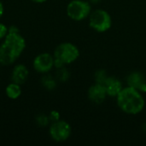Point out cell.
<instances>
[{
  "instance_id": "obj_1",
  "label": "cell",
  "mask_w": 146,
  "mask_h": 146,
  "mask_svg": "<svg viewBox=\"0 0 146 146\" xmlns=\"http://www.w3.org/2000/svg\"><path fill=\"white\" fill-rule=\"evenodd\" d=\"M26 40L20 33H8L0 45V65L13 64L23 53Z\"/></svg>"
},
{
  "instance_id": "obj_2",
  "label": "cell",
  "mask_w": 146,
  "mask_h": 146,
  "mask_svg": "<svg viewBox=\"0 0 146 146\" xmlns=\"http://www.w3.org/2000/svg\"><path fill=\"white\" fill-rule=\"evenodd\" d=\"M116 102L118 107L128 115H138L145 108L142 92L128 86L123 87L116 96Z\"/></svg>"
},
{
  "instance_id": "obj_3",
  "label": "cell",
  "mask_w": 146,
  "mask_h": 146,
  "mask_svg": "<svg viewBox=\"0 0 146 146\" xmlns=\"http://www.w3.org/2000/svg\"><path fill=\"white\" fill-rule=\"evenodd\" d=\"M54 59L60 62L64 66L75 62L80 56L78 47L69 42H64L56 46L54 50Z\"/></svg>"
},
{
  "instance_id": "obj_4",
  "label": "cell",
  "mask_w": 146,
  "mask_h": 146,
  "mask_svg": "<svg viewBox=\"0 0 146 146\" xmlns=\"http://www.w3.org/2000/svg\"><path fill=\"white\" fill-rule=\"evenodd\" d=\"M91 13L90 3L84 0H72L67 6V15L74 21H82L90 16Z\"/></svg>"
},
{
  "instance_id": "obj_5",
  "label": "cell",
  "mask_w": 146,
  "mask_h": 146,
  "mask_svg": "<svg viewBox=\"0 0 146 146\" xmlns=\"http://www.w3.org/2000/svg\"><path fill=\"white\" fill-rule=\"evenodd\" d=\"M90 27L98 33L108 31L112 26L110 15L104 9H97L91 13L89 17Z\"/></svg>"
},
{
  "instance_id": "obj_6",
  "label": "cell",
  "mask_w": 146,
  "mask_h": 146,
  "mask_svg": "<svg viewBox=\"0 0 146 146\" xmlns=\"http://www.w3.org/2000/svg\"><path fill=\"white\" fill-rule=\"evenodd\" d=\"M72 129L69 123L61 119L55 122H51L49 129L50 138L58 143L66 141L70 137Z\"/></svg>"
},
{
  "instance_id": "obj_7",
  "label": "cell",
  "mask_w": 146,
  "mask_h": 146,
  "mask_svg": "<svg viewBox=\"0 0 146 146\" xmlns=\"http://www.w3.org/2000/svg\"><path fill=\"white\" fill-rule=\"evenodd\" d=\"M33 68L38 74H48L54 68V56L47 52L37 55L33 61Z\"/></svg>"
},
{
  "instance_id": "obj_8",
  "label": "cell",
  "mask_w": 146,
  "mask_h": 146,
  "mask_svg": "<svg viewBox=\"0 0 146 146\" xmlns=\"http://www.w3.org/2000/svg\"><path fill=\"white\" fill-rule=\"evenodd\" d=\"M107 96L108 95L105 86L103 84L95 83L88 90V98L92 102L95 104L103 103Z\"/></svg>"
},
{
  "instance_id": "obj_9",
  "label": "cell",
  "mask_w": 146,
  "mask_h": 146,
  "mask_svg": "<svg viewBox=\"0 0 146 146\" xmlns=\"http://www.w3.org/2000/svg\"><path fill=\"white\" fill-rule=\"evenodd\" d=\"M127 84L140 92H146V79L143 74L139 72H133L127 78Z\"/></svg>"
},
{
  "instance_id": "obj_10",
  "label": "cell",
  "mask_w": 146,
  "mask_h": 146,
  "mask_svg": "<svg viewBox=\"0 0 146 146\" xmlns=\"http://www.w3.org/2000/svg\"><path fill=\"white\" fill-rule=\"evenodd\" d=\"M29 75V70L27 67L24 64L19 63L14 66L11 73V80L19 85H23Z\"/></svg>"
},
{
  "instance_id": "obj_11",
  "label": "cell",
  "mask_w": 146,
  "mask_h": 146,
  "mask_svg": "<svg viewBox=\"0 0 146 146\" xmlns=\"http://www.w3.org/2000/svg\"><path fill=\"white\" fill-rule=\"evenodd\" d=\"M104 86H105L107 95L110 97H115L122 90V83L117 78L113 76H108Z\"/></svg>"
},
{
  "instance_id": "obj_12",
  "label": "cell",
  "mask_w": 146,
  "mask_h": 146,
  "mask_svg": "<svg viewBox=\"0 0 146 146\" xmlns=\"http://www.w3.org/2000/svg\"><path fill=\"white\" fill-rule=\"evenodd\" d=\"M5 93H6V96L9 98L13 99V100L17 99L21 96V85L16 84L15 82L9 83L6 86V88H5Z\"/></svg>"
},
{
  "instance_id": "obj_13",
  "label": "cell",
  "mask_w": 146,
  "mask_h": 146,
  "mask_svg": "<svg viewBox=\"0 0 146 146\" xmlns=\"http://www.w3.org/2000/svg\"><path fill=\"white\" fill-rule=\"evenodd\" d=\"M41 84L42 86L49 91H52L56 87V79L51 76L50 74H44V75L41 79Z\"/></svg>"
},
{
  "instance_id": "obj_14",
  "label": "cell",
  "mask_w": 146,
  "mask_h": 146,
  "mask_svg": "<svg viewBox=\"0 0 146 146\" xmlns=\"http://www.w3.org/2000/svg\"><path fill=\"white\" fill-rule=\"evenodd\" d=\"M50 122V120L49 118V115H46L44 114H40L36 117V123L38 127H47Z\"/></svg>"
},
{
  "instance_id": "obj_15",
  "label": "cell",
  "mask_w": 146,
  "mask_h": 146,
  "mask_svg": "<svg viewBox=\"0 0 146 146\" xmlns=\"http://www.w3.org/2000/svg\"><path fill=\"white\" fill-rule=\"evenodd\" d=\"M69 78V73L67 70V68H65L64 67L57 68V72H56V79L59 81L62 82H65L68 80Z\"/></svg>"
},
{
  "instance_id": "obj_16",
  "label": "cell",
  "mask_w": 146,
  "mask_h": 146,
  "mask_svg": "<svg viewBox=\"0 0 146 146\" xmlns=\"http://www.w3.org/2000/svg\"><path fill=\"white\" fill-rule=\"evenodd\" d=\"M108 74L107 73L105 72V70H103V69H100V70H98L95 74V80H96V83H99V84H104L106 79L108 78Z\"/></svg>"
},
{
  "instance_id": "obj_17",
  "label": "cell",
  "mask_w": 146,
  "mask_h": 146,
  "mask_svg": "<svg viewBox=\"0 0 146 146\" xmlns=\"http://www.w3.org/2000/svg\"><path fill=\"white\" fill-rule=\"evenodd\" d=\"M8 33H9V27L5 24L0 22V40L3 39L5 36L8 34Z\"/></svg>"
},
{
  "instance_id": "obj_18",
  "label": "cell",
  "mask_w": 146,
  "mask_h": 146,
  "mask_svg": "<svg viewBox=\"0 0 146 146\" xmlns=\"http://www.w3.org/2000/svg\"><path fill=\"white\" fill-rule=\"evenodd\" d=\"M60 117H61V115H60L59 112L56 110H52L49 115V118L50 120V122H55L56 121H59Z\"/></svg>"
},
{
  "instance_id": "obj_19",
  "label": "cell",
  "mask_w": 146,
  "mask_h": 146,
  "mask_svg": "<svg viewBox=\"0 0 146 146\" xmlns=\"http://www.w3.org/2000/svg\"><path fill=\"white\" fill-rule=\"evenodd\" d=\"M9 33H20V30L15 26H10L9 27Z\"/></svg>"
},
{
  "instance_id": "obj_20",
  "label": "cell",
  "mask_w": 146,
  "mask_h": 146,
  "mask_svg": "<svg viewBox=\"0 0 146 146\" xmlns=\"http://www.w3.org/2000/svg\"><path fill=\"white\" fill-rule=\"evenodd\" d=\"M3 12H4V8H3V4L2 3V1L0 0V19L2 18L3 15Z\"/></svg>"
},
{
  "instance_id": "obj_21",
  "label": "cell",
  "mask_w": 146,
  "mask_h": 146,
  "mask_svg": "<svg viewBox=\"0 0 146 146\" xmlns=\"http://www.w3.org/2000/svg\"><path fill=\"white\" fill-rule=\"evenodd\" d=\"M31 1L36 3H45L47 0H31Z\"/></svg>"
},
{
  "instance_id": "obj_22",
  "label": "cell",
  "mask_w": 146,
  "mask_h": 146,
  "mask_svg": "<svg viewBox=\"0 0 146 146\" xmlns=\"http://www.w3.org/2000/svg\"><path fill=\"white\" fill-rule=\"evenodd\" d=\"M100 0H90V2L91 3H98Z\"/></svg>"
},
{
  "instance_id": "obj_23",
  "label": "cell",
  "mask_w": 146,
  "mask_h": 146,
  "mask_svg": "<svg viewBox=\"0 0 146 146\" xmlns=\"http://www.w3.org/2000/svg\"><path fill=\"white\" fill-rule=\"evenodd\" d=\"M145 131H146V124L145 125Z\"/></svg>"
}]
</instances>
